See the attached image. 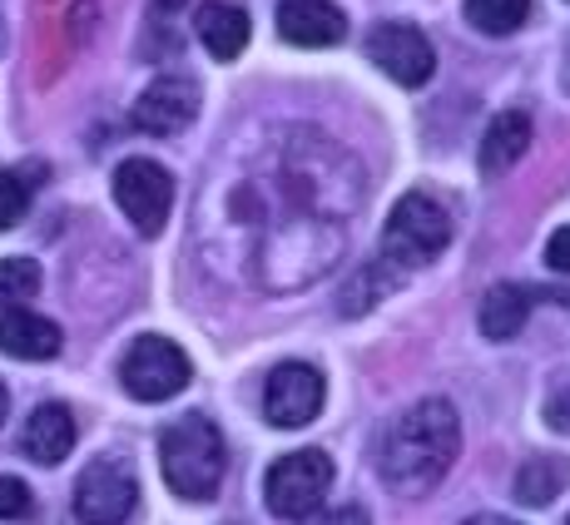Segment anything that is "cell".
<instances>
[{"instance_id": "obj_1", "label": "cell", "mask_w": 570, "mask_h": 525, "mask_svg": "<svg viewBox=\"0 0 570 525\" xmlns=\"http://www.w3.org/2000/svg\"><path fill=\"white\" fill-rule=\"evenodd\" d=\"M456 452H462V422H456V412L446 407V402L426 397L382 432L377 472L387 481V491L416 501V496L442 486V476L452 472Z\"/></svg>"}, {"instance_id": "obj_2", "label": "cell", "mask_w": 570, "mask_h": 525, "mask_svg": "<svg viewBox=\"0 0 570 525\" xmlns=\"http://www.w3.org/2000/svg\"><path fill=\"white\" fill-rule=\"evenodd\" d=\"M159 466H164V481H169L174 496L208 501L224 486V472H228L224 432L208 417H199V412H189V417H179L159 436Z\"/></svg>"}, {"instance_id": "obj_3", "label": "cell", "mask_w": 570, "mask_h": 525, "mask_svg": "<svg viewBox=\"0 0 570 525\" xmlns=\"http://www.w3.org/2000/svg\"><path fill=\"white\" fill-rule=\"evenodd\" d=\"M333 456L317 452V446H303L293 456H278L263 476V501H268L273 516L283 521H308L317 516V506L327 501L333 491Z\"/></svg>"}, {"instance_id": "obj_4", "label": "cell", "mask_w": 570, "mask_h": 525, "mask_svg": "<svg viewBox=\"0 0 570 525\" xmlns=\"http://www.w3.org/2000/svg\"><path fill=\"white\" fill-rule=\"evenodd\" d=\"M189 357H184L179 343H169V337H135L125 353V363H119V382H125V392L135 402H169L179 397L184 387H189Z\"/></svg>"}, {"instance_id": "obj_5", "label": "cell", "mask_w": 570, "mask_h": 525, "mask_svg": "<svg viewBox=\"0 0 570 525\" xmlns=\"http://www.w3.org/2000/svg\"><path fill=\"white\" fill-rule=\"evenodd\" d=\"M452 244V218L432 199V194H407L392 204L387 234H382V254L397 262H432Z\"/></svg>"}, {"instance_id": "obj_6", "label": "cell", "mask_w": 570, "mask_h": 525, "mask_svg": "<svg viewBox=\"0 0 570 525\" xmlns=\"http://www.w3.org/2000/svg\"><path fill=\"white\" fill-rule=\"evenodd\" d=\"M115 204L125 209V218L139 228L145 238H155L169 224L174 209V179L169 169L155 159H125L115 169Z\"/></svg>"}, {"instance_id": "obj_7", "label": "cell", "mask_w": 570, "mask_h": 525, "mask_svg": "<svg viewBox=\"0 0 570 525\" xmlns=\"http://www.w3.org/2000/svg\"><path fill=\"white\" fill-rule=\"evenodd\" d=\"M139 506V486L129 466L119 462H90L75 481V521L80 525H125Z\"/></svg>"}, {"instance_id": "obj_8", "label": "cell", "mask_w": 570, "mask_h": 525, "mask_svg": "<svg viewBox=\"0 0 570 525\" xmlns=\"http://www.w3.org/2000/svg\"><path fill=\"white\" fill-rule=\"evenodd\" d=\"M367 60L377 65L387 80L407 85V90L426 85V80H432V70H436L432 40H426L416 26H402V20H382V26H372V36H367Z\"/></svg>"}, {"instance_id": "obj_9", "label": "cell", "mask_w": 570, "mask_h": 525, "mask_svg": "<svg viewBox=\"0 0 570 525\" xmlns=\"http://www.w3.org/2000/svg\"><path fill=\"white\" fill-rule=\"evenodd\" d=\"M323 397H327L323 372L308 363H283L263 382V417H268V426L293 432V426H308L323 412Z\"/></svg>"}, {"instance_id": "obj_10", "label": "cell", "mask_w": 570, "mask_h": 525, "mask_svg": "<svg viewBox=\"0 0 570 525\" xmlns=\"http://www.w3.org/2000/svg\"><path fill=\"white\" fill-rule=\"evenodd\" d=\"M199 119V85L184 80V75H159L145 95L129 109V125L139 135H155V139H169V135H184V129Z\"/></svg>"}, {"instance_id": "obj_11", "label": "cell", "mask_w": 570, "mask_h": 525, "mask_svg": "<svg viewBox=\"0 0 570 525\" xmlns=\"http://www.w3.org/2000/svg\"><path fill=\"white\" fill-rule=\"evenodd\" d=\"M278 36L288 46L323 50L347 36V16L333 0H278Z\"/></svg>"}, {"instance_id": "obj_12", "label": "cell", "mask_w": 570, "mask_h": 525, "mask_svg": "<svg viewBox=\"0 0 570 525\" xmlns=\"http://www.w3.org/2000/svg\"><path fill=\"white\" fill-rule=\"evenodd\" d=\"M75 412L60 407V402H40L36 412H30L26 432H20V452L30 456L36 466H60L65 456L75 452Z\"/></svg>"}, {"instance_id": "obj_13", "label": "cell", "mask_w": 570, "mask_h": 525, "mask_svg": "<svg viewBox=\"0 0 570 525\" xmlns=\"http://www.w3.org/2000/svg\"><path fill=\"white\" fill-rule=\"evenodd\" d=\"M0 353L20 357V363H46L60 353V327L30 308H10L0 313Z\"/></svg>"}, {"instance_id": "obj_14", "label": "cell", "mask_w": 570, "mask_h": 525, "mask_svg": "<svg viewBox=\"0 0 570 525\" xmlns=\"http://www.w3.org/2000/svg\"><path fill=\"white\" fill-rule=\"evenodd\" d=\"M531 149V115L525 109H501L481 139V174H511Z\"/></svg>"}, {"instance_id": "obj_15", "label": "cell", "mask_w": 570, "mask_h": 525, "mask_svg": "<svg viewBox=\"0 0 570 525\" xmlns=\"http://www.w3.org/2000/svg\"><path fill=\"white\" fill-rule=\"evenodd\" d=\"M199 40L214 60H238L248 46V16L228 0H208V6H199Z\"/></svg>"}, {"instance_id": "obj_16", "label": "cell", "mask_w": 570, "mask_h": 525, "mask_svg": "<svg viewBox=\"0 0 570 525\" xmlns=\"http://www.w3.org/2000/svg\"><path fill=\"white\" fill-rule=\"evenodd\" d=\"M525 317H531V293L517 288V283H497V288L481 298L476 323L491 343H511V337L525 327Z\"/></svg>"}, {"instance_id": "obj_17", "label": "cell", "mask_w": 570, "mask_h": 525, "mask_svg": "<svg viewBox=\"0 0 570 525\" xmlns=\"http://www.w3.org/2000/svg\"><path fill=\"white\" fill-rule=\"evenodd\" d=\"M466 20L481 30V36H511V30L525 26L531 16V0H466Z\"/></svg>"}, {"instance_id": "obj_18", "label": "cell", "mask_w": 570, "mask_h": 525, "mask_svg": "<svg viewBox=\"0 0 570 525\" xmlns=\"http://www.w3.org/2000/svg\"><path fill=\"white\" fill-rule=\"evenodd\" d=\"M561 486H566V472L551 462V456H535V462H525L521 476H517V496L525 501V506H551Z\"/></svg>"}, {"instance_id": "obj_19", "label": "cell", "mask_w": 570, "mask_h": 525, "mask_svg": "<svg viewBox=\"0 0 570 525\" xmlns=\"http://www.w3.org/2000/svg\"><path fill=\"white\" fill-rule=\"evenodd\" d=\"M36 199V169H6L0 174V228L20 224Z\"/></svg>"}, {"instance_id": "obj_20", "label": "cell", "mask_w": 570, "mask_h": 525, "mask_svg": "<svg viewBox=\"0 0 570 525\" xmlns=\"http://www.w3.org/2000/svg\"><path fill=\"white\" fill-rule=\"evenodd\" d=\"M40 293V262L6 258L0 262V303H30Z\"/></svg>"}, {"instance_id": "obj_21", "label": "cell", "mask_w": 570, "mask_h": 525, "mask_svg": "<svg viewBox=\"0 0 570 525\" xmlns=\"http://www.w3.org/2000/svg\"><path fill=\"white\" fill-rule=\"evenodd\" d=\"M36 511V496L20 476H0V521H26Z\"/></svg>"}, {"instance_id": "obj_22", "label": "cell", "mask_w": 570, "mask_h": 525, "mask_svg": "<svg viewBox=\"0 0 570 525\" xmlns=\"http://www.w3.org/2000/svg\"><path fill=\"white\" fill-rule=\"evenodd\" d=\"M546 262H551L556 273H570V224L546 238Z\"/></svg>"}, {"instance_id": "obj_23", "label": "cell", "mask_w": 570, "mask_h": 525, "mask_svg": "<svg viewBox=\"0 0 570 525\" xmlns=\"http://www.w3.org/2000/svg\"><path fill=\"white\" fill-rule=\"evenodd\" d=\"M308 525H367V511L363 506H343V511H327V516H317Z\"/></svg>"}, {"instance_id": "obj_24", "label": "cell", "mask_w": 570, "mask_h": 525, "mask_svg": "<svg viewBox=\"0 0 570 525\" xmlns=\"http://www.w3.org/2000/svg\"><path fill=\"white\" fill-rule=\"evenodd\" d=\"M546 417H551L556 432H570V392H566V397H556V402H551V412H546Z\"/></svg>"}, {"instance_id": "obj_25", "label": "cell", "mask_w": 570, "mask_h": 525, "mask_svg": "<svg viewBox=\"0 0 570 525\" xmlns=\"http://www.w3.org/2000/svg\"><path fill=\"white\" fill-rule=\"evenodd\" d=\"M466 525H517V521H507V516H471Z\"/></svg>"}, {"instance_id": "obj_26", "label": "cell", "mask_w": 570, "mask_h": 525, "mask_svg": "<svg viewBox=\"0 0 570 525\" xmlns=\"http://www.w3.org/2000/svg\"><path fill=\"white\" fill-rule=\"evenodd\" d=\"M6 412H10V392H6V382H0V422H6Z\"/></svg>"}, {"instance_id": "obj_27", "label": "cell", "mask_w": 570, "mask_h": 525, "mask_svg": "<svg viewBox=\"0 0 570 525\" xmlns=\"http://www.w3.org/2000/svg\"><path fill=\"white\" fill-rule=\"evenodd\" d=\"M174 6H184V0H155V10H174Z\"/></svg>"}]
</instances>
